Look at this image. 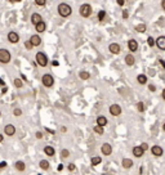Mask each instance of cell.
Listing matches in <instances>:
<instances>
[{"instance_id":"6da1fadb","label":"cell","mask_w":165,"mask_h":175,"mask_svg":"<svg viewBox=\"0 0 165 175\" xmlns=\"http://www.w3.org/2000/svg\"><path fill=\"white\" fill-rule=\"evenodd\" d=\"M72 13V8L68 4H66V3H61V4L58 5V14L63 18H67V17L71 16Z\"/></svg>"},{"instance_id":"f1b7e54d","label":"cell","mask_w":165,"mask_h":175,"mask_svg":"<svg viewBox=\"0 0 165 175\" xmlns=\"http://www.w3.org/2000/svg\"><path fill=\"white\" fill-rule=\"evenodd\" d=\"M24 46H26L27 50H30V49L34 48V45H32V42H31V40H26V41H24Z\"/></svg>"},{"instance_id":"603a6c76","label":"cell","mask_w":165,"mask_h":175,"mask_svg":"<svg viewBox=\"0 0 165 175\" xmlns=\"http://www.w3.org/2000/svg\"><path fill=\"white\" fill-rule=\"evenodd\" d=\"M137 81H138L141 85H145L147 83V76L146 75H142V73L138 75V76H137Z\"/></svg>"},{"instance_id":"e575fe53","label":"cell","mask_w":165,"mask_h":175,"mask_svg":"<svg viewBox=\"0 0 165 175\" xmlns=\"http://www.w3.org/2000/svg\"><path fill=\"white\" fill-rule=\"evenodd\" d=\"M13 115H14V116H21V115H22V111H21L19 108H14V111H13Z\"/></svg>"},{"instance_id":"8992f818","label":"cell","mask_w":165,"mask_h":175,"mask_svg":"<svg viewBox=\"0 0 165 175\" xmlns=\"http://www.w3.org/2000/svg\"><path fill=\"white\" fill-rule=\"evenodd\" d=\"M110 113L112 116H120L121 115V107L119 104H111L110 106Z\"/></svg>"},{"instance_id":"f35d334b","label":"cell","mask_w":165,"mask_h":175,"mask_svg":"<svg viewBox=\"0 0 165 175\" xmlns=\"http://www.w3.org/2000/svg\"><path fill=\"white\" fill-rule=\"evenodd\" d=\"M68 170H70V171H73V170H75V163H70V165H68Z\"/></svg>"},{"instance_id":"d590c367","label":"cell","mask_w":165,"mask_h":175,"mask_svg":"<svg viewBox=\"0 0 165 175\" xmlns=\"http://www.w3.org/2000/svg\"><path fill=\"white\" fill-rule=\"evenodd\" d=\"M137 107H138V111H139V112H143V109H145V107H143V103H142V102H139Z\"/></svg>"},{"instance_id":"836d02e7","label":"cell","mask_w":165,"mask_h":175,"mask_svg":"<svg viewBox=\"0 0 165 175\" xmlns=\"http://www.w3.org/2000/svg\"><path fill=\"white\" fill-rule=\"evenodd\" d=\"M61 156H62V158H67V157L70 156V152L67 151V149H62Z\"/></svg>"},{"instance_id":"ffe728a7","label":"cell","mask_w":165,"mask_h":175,"mask_svg":"<svg viewBox=\"0 0 165 175\" xmlns=\"http://www.w3.org/2000/svg\"><path fill=\"white\" fill-rule=\"evenodd\" d=\"M97 124L98 125H102V126H106V125L108 124V121H107V119L104 116H98L97 117Z\"/></svg>"},{"instance_id":"cb8c5ba5","label":"cell","mask_w":165,"mask_h":175,"mask_svg":"<svg viewBox=\"0 0 165 175\" xmlns=\"http://www.w3.org/2000/svg\"><path fill=\"white\" fill-rule=\"evenodd\" d=\"M90 162H92V166H97L98 163H101V162H102V158H101L99 156H94V157H92Z\"/></svg>"},{"instance_id":"484cf974","label":"cell","mask_w":165,"mask_h":175,"mask_svg":"<svg viewBox=\"0 0 165 175\" xmlns=\"http://www.w3.org/2000/svg\"><path fill=\"white\" fill-rule=\"evenodd\" d=\"M135 31H137V32H141V34L146 32V24H143V23L137 24V26H135Z\"/></svg>"},{"instance_id":"e0dca14e","label":"cell","mask_w":165,"mask_h":175,"mask_svg":"<svg viewBox=\"0 0 165 175\" xmlns=\"http://www.w3.org/2000/svg\"><path fill=\"white\" fill-rule=\"evenodd\" d=\"M43 21V18H41V16L39 13H34L32 16H31V22H32V24L35 26V24H37L39 22H41Z\"/></svg>"},{"instance_id":"1f68e13d","label":"cell","mask_w":165,"mask_h":175,"mask_svg":"<svg viewBox=\"0 0 165 175\" xmlns=\"http://www.w3.org/2000/svg\"><path fill=\"white\" fill-rule=\"evenodd\" d=\"M147 44H148V46H153V45H156V42H155V39L150 36L148 39H147Z\"/></svg>"},{"instance_id":"9a60e30c","label":"cell","mask_w":165,"mask_h":175,"mask_svg":"<svg viewBox=\"0 0 165 175\" xmlns=\"http://www.w3.org/2000/svg\"><path fill=\"white\" fill-rule=\"evenodd\" d=\"M35 28H36V32H44L45 30H47V23L44 22V21H41L37 24H35Z\"/></svg>"},{"instance_id":"7402d4cb","label":"cell","mask_w":165,"mask_h":175,"mask_svg":"<svg viewBox=\"0 0 165 175\" xmlns=\"http://www.w3.org/2000/svg\"><path fill=\"white\" fill-rule=\"evenodd\" d=\"M104 126H102V125H96V126H94V133H97L98 135H103V133H104V129H103Z\"/></svg>"},{"instance_id":"ba28073f","label":"cell","mask_w":165,"mask_h":175,"mask_svg":"<svg viewBox=\"0 0 165 175\" xmlns=\"http://www.w3.org/2000/svg\"><path fill=\"white\" fill-rule=\"evenodd\" d=\"M108 50H110L112 54H119L121 50V48H120V45L117 44V42H111L110 45H108Z\"/></svg>"},{"instance_id":"5b68a950","label":"cell","mask_w":165,"mask_h":175,"mask_svg":"<svg viewBox=\"0 0 165 175\" xmlns=\"http://www.w3.org/2000/svg\"><path fill=\"white\" fill-rule=\"evenodd\" d=\"M41 83H43V85L45 88H50L52 85L54 84V78L52 75H49V73H45L43 77H41Z\"/></svg>"},{"instance_id":"db71d44e","label":"cell","mask_w":165,"mask_h":175,"mask_svg":"<svg viewBox=\"0 0 165 175\" xmlns=\"http://www.w3.org/2000/svg\"><path fill=\"white\" fill-rule=\"evenodd\" d=\"M163 130L165 131V122H164V125H163Z\"/></svg>"},{"instance_id":"f5cc1de1","label":"cell","mask_w":165,"mask_h":175,"mask_svg":"<svg viewBox=\"0 0 165 175\" xmlns=\"http://www.w3.org/2000/svg\"><path fill=\"white\" fill-rule=\"evenodd\" d=\"M3 139H4V137H3V135H1V134H0V143H1V142H3Z\"/></svg>"},{"instance_id":"4fadbf2b","label":"cell","mask_w":165,"mask_h":175,"mask_svg":"<svg viewBox=\"0 0 165 175\" xmlns=\"http://www.w3.org/2000/svg\"><path fill=\"white\" fill-rule=\"evenodd\" d=\"M151 152H152V155L153 156H156V157H160V156H163V148L160 147V145H153L152 148H151Z\"/></svg>"},{"instance_id":"30bf717a","label":"cell","mask_w":165,"mask_h":175,"mask_svg":"<svg viewBox=\"0 0 165 175\" xmlns=\"http://www.w3.org/2000/svg\"><path fill=\"white\" fill-rule=\"evenodd\" d=\"M143 155H145V149H143L141 145H135L134 148H133V156L134 157H142Z\"/></svg>"},{"instance_id":"ab89813d","label":"cell","mask_w":165,"mask_h":175,"mask_svg":"<svg viewBox=\"0 0 165 175\" xmlns=\"http://www.w3.org/2000/svg\"><path fill=\"white\" fill-rule=\"evenodd\" d=\"M35 135H36V138H37V139H41V138H43V134H41L40 131H37V133L35 134Z\"/></svg>"},{"instance_id":"52a82bcc","label":"cell","mask_w":165,"mask_h":175,"mask_svg":"<svg viewBox=\"0 0 165 175\" xmlns=\"http://www.w3.org/2000/svg\"><path fill=\"white\" fill-rule=\"evenodd\" d=\"M8 40H9V42H12V44H17V42L19 41V35L14 32V31H10L8 34Z\"/></svg>"},{"instance_id":"681fc988","label":"cell","mask_w":165,"mask_h":175,"mask_svg":"<svg viewBox=\"0 0 165 175\" xmlns=\"http://www.w3.org/2000/svg\"><path fill=\"white\" fill-rule=\"evenodd\" d=\"M66 130H67V129H66V127H65V126H63V127H62V129H61V131H62V133H66Z\"/></svg>"},{"instance_id":"f907efd6","label":"cell","mask_w":165,"mask_h":175,"mask_svg":"<svg viewBox=\"0 0 165 175\" xmlns=\"http://www.w3.org/2000/svg\"><path fill=\"white\" fill-rule=\"evenodd\" d=\"M0 85H1V86H4V85H5V84H4V81H3L1 78H0Z\"/></svg>"},{"instance_id":"b9f144b4","label":"cell","mask_w":165,"mask_h":175,"mask_svg":"<svg viewBox=\"0 0 165 175\" xmlns=\"http://www.w3.org/2000/svg\"><path fill=\"white\" fill-rule=\"evenodd\" d=\"M5 166H6V162H1V163H0V169H4Z\"/></svg>"},{"instance_id":"d4e9b609","label":"cell","mask_w":165,"mask_h":175,"mask_svg":"<svg viewBox=\"0 0 165 175\" xmlns=\"http://www.w3.org/2000/svg\"><path fill=\"white\" fill-rule=\"evenodd\" d=\"M14 166H16V169L18 170V171H23L24 167H26V165H24L23 161H17V162L14 163Z\"/></svg>"},{"instance_id":"c3c4849f","label":"cell","mask_w":165,"mask_h":175,"mask_svg":"<svg viewBox=\"0 0 165 175\" xmlns=\"http://www.w3.org/2000/svg\"><path fill=\"white\" fill-rule=\"evenodd\" d=\"M161 95H163V99H164V101H165V89H164V90H163V93H161Z\"/></svg>"},{"instance_id":"7bdbcfd3","label":"cell","mask_w":165,"mask_h":175,"mask_svg":"<svg viewBox=\"0 0 165 175\" xmlns=\"http://www.w3.org/2000/svg\"><path fill=\"white\" fill-rule=\"evenodd\" d=\"M161 8L165 10V0H161Z\"/></svg>"},{"instance_id":"bcb514c9","label":"cell","mask_w":165,"mask_h":175,"mask_svg":"<svg viewBox=\"0 0 165 175\" xmlns=\"http://www.w3.org/2000/svg\"><path fill=\"white\" fill-rule=\"evenodd\" d=\"M10 3H13V4H14V3H19V1H22V0H9Z\"/></svg>"},{"instance_id":"277c9868","label":"cell","mask_w":165,"mask_h":175,"mask_svg":"<svg viewBox=\"0 0 165 175\" xmlns=\"http://www.w3.org/2000/svg\"><path fill=\"white\" fill-rule=\"evenodd\" d=\"M10 53L8 49H0V62L4 63V65H6V63L10 62Z\"/></svg>"},{"instance_id":"7c38bea8","label":"cell","mask_w":165,"mask_h":175,"mask_svg":"<svg viewBox=\"0 0 165 175\" xmlns=\"http://www.w3.org/2000/svg\"><path fill=\"white\" fill-rule=\"evenodd\" d=\"M156 46L160 49V50H165V36H160V37H157L156 40Z\"/></svg>"},{"instance_id":"f6af8a7d","label":"cell","mask_w":165,"mask_h":175,"mask_svg":"<svg viewBox=\"0 0 165 175\" xmlns=\"http://www.w3.org/2000/svg\"><path fill=\"white\" fill-rule=\"evenodd\" d=\"M160 63H161V66H163L164 68H165V60H164V59H160Z\"/></svg>"},{"instance_id":"f546056e","label":"cell","mask_w":165,"mask_h":175,"mask_svg":"<svg viewBox=\"0 0 165 175\" xmlns=\"http://www.w3.org/2000/svg\"><path fill=\"white\" fill-rule=\"evenodd\" d=\"M22 80L21 78H14V86L16 88H22Z\"/></svg>"},{"instance_id":"4316f807","label":"cell","mask_w":165,"mask_h":175,"mask_svg":"<svg viewBox=\"0 0 165 175\" xmlns=\"http://www.w3.org/2000/svg\"><path fill=\"white\" fill-rule=\"evenodd\" d=\"M39 166H40L43 170H48V169H49V162L47 161V160H41V161L39 162Z\"/></svg>"},{"instance_id":"5bb4252c","label":"cell","mask_w":165,"mask_h":175,"mask_svg":"<svg viewBox=\"0 0 165 175\" xmlns=\"http://www.w3.org/2000/svg\"><path fill=\"white\" fill-rule=\"evenodd\" d=\"M128 48L130 52H137V49H138V42L134 39H130V40L128 41Z\"/></svg>"},{"instance_id":"d6a6232c","label":"cell","mask_w":165,"mask_h":175,"mask_svg":"<svg viewBox=\"0 0 165 175\" xmlns=\"http://www.w3.org/2000/svg\"><path fill=\"white\" fill-rule=\"evenodd\" d=\"M35 4L39 5V6H44L47 4V0H35Z\"/></svg>"},{"instance_id":"9c48e42d","label":"cell","mask_w":165,"mask_h":175,"mask_svg":"<svg viewBox=\"0 0 165 175\" xmlns=\"http://www.w3.org/2000/svg\"><path fill=\"white\" fill-rule=\"evenodd\" d=\"M4 133H5V135H8V137H12V135H14V134H16V127H14V125H12V124L5 125Z\"/></svg>"},{"instance_id":"8fae6325","label":"cell","mask_w":165,"mask_h":175,"mask_svg":"<svg viewBox=\"0 0 165 175\" xmlns=\"http://www.w3.org/2000/svg\"><path fill=\"white\" fill-rule=\"evenodd\" d=\"M101 151H102L103 155L110 156L111 153H112V147H111V144H108V143H103L102 147H101Z\"/></svg>"},{"instance_id":"60d3db41","label":"cell","mask_w":165,"mask_h":175,"mask_svg":"<svg viewBox=\"0 0 165 175\" xmlns=\"http://www.w3.org/2000/svg\"><path fill=\"white\" fill-rule=\"evenodd\" d=\"M116 3H117V4L120 5V6H122V5H124V3H125V1H124V0H116Z\"/></svg>"},{"instance_id":"7dc6e473","label":"cell","mask_w":165,"mask_h":175,"mask_svg":"<svg viewBox=\"0 0 165 175\" xmlns=\"http://www.w3.org/2000/svg\"><path fill=\"white\" fill-rule=\"evenodd\" d=\"M52 65H53V66H58V62H57V60H53V62H52Z\"/></svg>"},{"instance_id":"3957f363","label":"cell","mask_w":165,"mask_h":175,"mask_svg":"<svg viewBox=\"0 0 165 175\" xmlns=\"http://www.w3.org/2000/svg\"><path fill=\"white\" fill-rule=\"evenodd\" d=\"M36 62H37V65H39L40 67H47V65H48V57H47V54L43 53V52L36 53Z\"/></svg>"},{"instance_id":"d6986e66","label":"cell","mask_w":165,"mask_h":175,"mask_svg":"<svg viewBox=\"0 0 165 175\" xmlns=\"http://www.w3.org/2000/svg\"><path fill=\"white\" fill-rule=\"evenodd\" d=\"M134 62H135V59H134V57H133V54H126L125 55V63L128 66H133Z\"/></svg>"},{"instance_id":"74e56055","label":"cell","mask_w":165,"mask_h":175,"mask_svg":"<svg viewBox=\"0 0 165 175\" xmlns=\"http://www.w3.org/2000/svg\"><path fill=\"white\" fill-rule=\"evenodd\" d=\"M122 18L124 19L128 18V10H122Z\"/></svg>"},{"instance_id":"83f0119b","label":"cell","mask_w":165,"mask_h":175,"mask_svg":"<svg viewBox=\"0 0 165 175\" xmlns=\"http://www.w3.org/2000/svg\"><path fill=\"white\" fill-rule=\"evenodd\" d=\"M79 76H80V78H81V80H88V78L90 77V73L86 72V71H81Z\"/></svg>"},{"instance_id":"44dd1931","label":"cell","mask_w":165,"mask_h":175,"mask_svg":"<svg viewBox=\"0 0 165 175\" xmlns=\"http://www.w3.org/2000/svg\"><path fill=\"white\" fill-rule=\"evenodd\" d=\"M44 153H45L47 156H54L55 151H54L53 147H50V145H47V147L44 148Z\"/></svg>"},{"instance_id":"ac0fdd59","label":"cell","mask_w":165,"mask_h":175,"mask_svg":"<svg viewBox=\"0 0 165 175\" xmlns=\"http://www.w3.org/2000/svg\"><path fill=\"white\" fill-rule=\"evenodd\" d=\"M121 165H122L124 169H130V167L133 166V161L132 160H129V158H122Z\"/></svg>"},{"instance_id":"7a4b0ae2","label":"cell","mask_w":165,"mask_h":175,"mask_svg":"<svg viewBox=\"0 0 165 175\" xmlns=\"http://www.w3.org/2000/svg\"><path fill=\"white\" fill-rule=\"evenodd\" d=\"M79 12H80V16H81V17H84V18H88V17L92 16L93 9H92V6H90L89 4H83L81 6H80Z\"/></svg>"},{"instance_id":"4dcf8cb0","label":"cell","mask_w":165,"mask_h":175,"mask_svg":"<svg viewBox=\"0 0 165 175\" xmlns=\"http://www.w3.org/2000/svg\"><path fill=\"white\" fill-rule=\"evenodd\" d=\"M104 17H106V12H104V10H101V12L98 13V21H103Z\"/></svg>"},{"instance_id":"ee69618b","label":"cell","mask_w":165,"mask_h":175,"mask_svg":"<svg viewBox=\"0 0 165 175\" xmlns=\"http://www.w3.org/2000/svg\"><path fill=\"white\" fill-rule=\"evenodd\" d=\"M150 90H151V91H155V90H156V88L153 86V85H150Z\"/></svg>"},{"instance_id":"2e32d148","label":"cell","mask_w":165,"mask_h":175,"mask_svg":"<svg viewBox=\"0 0 165 175\" xmlns=\"http://www.w3.org/2000/svg\"><path fill=\"white\" fill-rule=\"evenodd\" d=\"M30 40H31V42H32L34 46H39L41 44V37L39 36V35H32V36L30 37Z\"/></svg>"},{"instance_id":"816d5d0a","label":"cell","mask_w":165,"mask_h":175,"mask_svg":"<svg viewBox=\"0 0 165 175\" xmlns=\"http://www.w3.org/2000/svg\"><path fill=\"white\" fill-rule=\"evenodd\" d=\"M62 169H63V165H62V163H61V165H59V166H58V170H59V171H61Z\"/></svg>"},{"instance_id":"8d00e7d4","label":"cell","mask_w":165,"mask_h":175,"mask_svg":"<svg viewBox=\"0 0 165 175\" xmlns=\"http://www.w3.org/2000/svg\"><path fill=\"white\" fill-rule=\"evenodd\" d=\"M141 147H142L143 149H145V151H147V149H148V144H147V143H142Z\"/></svg>"}]
</instances>
